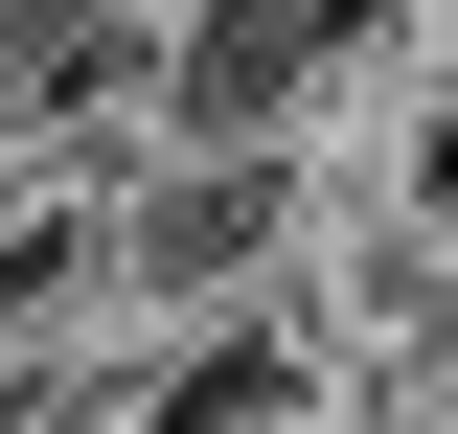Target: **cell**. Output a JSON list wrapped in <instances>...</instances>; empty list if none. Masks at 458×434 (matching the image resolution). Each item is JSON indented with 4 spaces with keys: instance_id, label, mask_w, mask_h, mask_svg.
<instances>
[{
    "instance_id": "1",
    "label": "cell",
    "mask_w": 458,
    "mask_h": 434,
    "mask_svg": "<svg viewBox=\"0 0 458 434\" xmlns=\"http://www.w3.org/2000/svg\"><path fill=\"white\" fill-rule=\"evenodd\" d=\"M412 46H436V69H458V0H412Z\"/></svg>"
}]
</instances>
